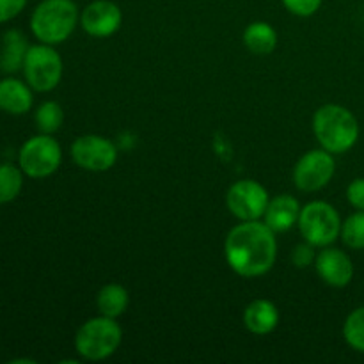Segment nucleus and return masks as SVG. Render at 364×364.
Returning a JSON list of instances; mask_svg holds the SVG:
<instances>
[{
    "instance_id": "obj_1",
    "label": "nucleus",
    "mask_w": 364,
    "mask_h": 364,
    "mask_svg": "<svg viewBox=\"0 0 364 364\" xmlns=\"http://www.w3.org/2000/svg\"><path fill=\"white\" fill-rule=\"evenodd\" d=\"M274 231L265 223L247 220L228 233L224 256L228 265L242 277H259L269 272L277 258Z\"/></svg>"
},
{
    "instance_id": "obj_2",
    "label": "nucleus",
    "mask_w": 364,
    "mask_h": 364,
    "mask_svg": "<svg viewBox=\"0 0 364 364\" xmlns=\"http://www.w3.org/2000/svg\"><path fill=\"white\" fill-rule=\"evenodd\" d=\"M313 132L326 151L341 155L350 151L358 142L359 123L347 107L327 103L313 116Z\"/></svg>"
},
{
    "instance_id": "obj_3",
    "label": "nucleus",
    "mask_w": 364,
    "mask_h": 364,
    "mask_svg": "<svg viewBox=\"0 0 364 364\" xmlns=\"http://www.w3.org/2000/svg\"><path fill=\"white\" fill-rule=\"evenodd\" d=\"M78 20L73 0H41L31 16V31L39 43L59 45L73 34Z\"/></svg>"
},
{
    "instance_id": "obj_4",
    "label": "nucleus",
    "mask_w": 364,
    "mask_h": 364,
    "mask_svg": "<svg viewBox=\"0 0 364 364\" xmlns=\"http://www.w3.org/2000/svg\"><path fill=\"white\" fill-rule=\"evenodd\" d=\"M123 331L116 318L96 316L87 320L75 336V348L87 361H103L119 348Z\"/></svg>"
},
{
    "instance_id": "obj_5",
    "label": "nucleus",
    "mask_w": 364,
    "mask_h": 364,
    "mask_svg": "<svg viewBox=\"0 0 364 364\" xmlns=\"http://www.w3.org/2000/svg\"><path fill=\"white\" fill-rule=\"evenodd\" d=\"M299 230L313 247H327L341 235V219L338 210L326 201H311L301 208Z\"/></svg>"
},
{
    "instance_id": "obj_6",
    "label": "nucleus",
    "mask_w": 364,
    "mask_h": 364,
    "mask_svg": "<svg viewBox=\"0 0 364 364\" xmlns=\"http://www.w3.org/2000/svg\"><path fill=\"white\" fill-rule=\"evenodd\" d=\"M63 151L60 144L48 134H39L23 142L18 153V166L32 180L48 178L59 169Z\"/></svg>"
},
{
    "instance_id": "obj_7",
    "label": "nucleus",
    "mask_w": 364,
    "mask_h": 364,
    "mask_svg": "<svg viewBox=\"0 0 364 364\" xmlns=\"http://www.w3.org/2000/svg\"><path fill=\"white\" fill-rule=\"evenodd\" d=\"M23 75L27 84L38 92H48L63 78V59L52 45L28 46L23 59Z\"/></svg>"
},
{
    "instance_id": "obj_8",
    "label": "nucleus",
    "mask_w": 364,
    "mask_h": 364,
    "mask_svg": "<svg viewBox=\"0 0 364 364\" xmlns=\"http://www.w3.org/2000/svg\"><path fill=\"white\" fill-rule=\"evenodd\" d=\"M336 162L333 153L326 149H311L299 159L294 167V183L302 192L322 191L333 180Z\"/></svg>"
},
{
    "instance_id": "obj_9",
    "label": "nucleus",
    "mask_w": 364,
    "mask_h": 364,
    "mask_svg": "<svg viewBox=\"0 0 364 364\" xmlns=\"http://www.w3.org/2000/svg\"><path fill=\"white\" fill-rule=\"evenodd\" d=\"M269 201V192L255 180L237 181L226 194L228 208L242 223L262 219Z\"/></svg>"
},
{
    "instance_id": "obj_10",
    "label": "nucleus",
    "mask_w": 364,
    "mask_h": 364,
    "mask_svg": "<svg viewBox=\"0 0 364 364\" xmlns=\"http://www.w3.org/2000/svg\"><path fill=\"white\" fill-rule=\"evenodd\" d=\"M71 159L80 169L103 173L112 169L117 160V149L112 141L102 135H82L71 144Z\"/></svg>"
},
{
    "instance_id": "obj_11",
    "label": "nucleus",
    "mask_w": 364,
    "mask_h": 364,
    "mask_svg": "<svg viewBox=\"0 0 364 364\" xmlns=\"http://www.w3.org/2000/svg\"><path fill=\"white\" fill-rule=\"evenodd\" d=\"M123 21L119 6L112 0H95L80 14V25L92 38H109L116 34Z\"/></svg>"
},
{
    "instance_id": "obj_12",
    "label": "nucleus",
    "mask_w": 364,
    "mask_h": 364,
    "mask_svg": "<svg viewBox=\"0 0 364 364\" xmlns=\"http://www.w3.org/2000/svg\"><path fill=\"white\" fill-rule=\"evenodd\" d=\"M315 269L320 279L334 288L347 287L354 277V263H352L350 256L345 251L329 247V245L322 247V251L316 255Z\"/></svg>"
},
{
    "instance_id": "obj_13",
    "label": "nucleus",
    "mask_w": 364,
    "mask_h": 364,
    "mask_svg": "<svg viewBox=\"0 0 364 364\" xmlns=\"http://www.w3.org/2000/svg\"><path fill=\"white\" fill-rule=\"evenodd\" d=\"M299 215H301V205L297 198L290 194H281L270 199L263 219L274 233H284L299 223Z\"/></svg>"
},
{
    "instance_id": "obj_14",
    "label": "nucleus",
    "mask_w": 364,
    "mask_h": 364,
    "mask_svg": "<svg viewBox=\"0 0 364 364\" xmlns=\"http://www.w3.org/2000/svg\"><path fill=\"white\" fill-rule=\"evenodd\" d=\"M34 96L32 87L18 78H4L0 80V110L13 116H21L32 109Z\"/></svg>"
},
{
    "instance_id": "obj_15",
    "label": "nucleus",
    "mask_w": 364,
    "mask_h": 364,
    "mask_svg": "<svg viewBox=\"0 0 364 364\" xmlns=\"http://www.w3.org/2000/svg\"><path fill=\"white\" fill-rule=\"evenodd\" d=\"M244 323L249 333L256 336L270 334L279 323V309L267 299H256L245 308Z\"/></svg>"
},
{
    "instance_id": "obj_16",
    "label": "nucleus",
    "mask_w": 364,
    "mask_h": 364,
    "mask_svg": "<svg viewBox=\"0 0 364 364\" xmlns=\"http://www.w3.org/2000/svg\"><path fill=\"white\" fill-rule=\"evenodd\" d=\"M244 45L255 55H269L277 46V34L267 21H252L244 32Z\"/></svg>"
},
{
    "instance_id": "obj_17",
    "label": "nucleus",
    "mask_w": 364,
    "mask_h": 364,
    "mask_svg": "<svg viewBox=\"0 0 364 364\" xmlns=\"http://www.w3.org/2000/svg\"><path fill=\"white\" fill-rule=\"evenodd\" d=\"M28 46L23 34L18 31H9L4 34V48L0 53V70L6 73H14L23 68L25 53Z\"/></svg>"
},
{
    "instance_id": "obj_18",
    "label": "nucleus",
    "mask_w": 364,
    "mask_h": 364,
    "mask_svg": "<svg viewBox=\"0 0 364 364\" xmlns=\"http://www.w3.org/2000/svg\"><path fill=\"white\" fill-rule=\"evenodd\" d=\"M128 291L127 288L121 284L109 283L98 291L96 295V306H98L100 313L109 318H117L123 315L128 308Z\"/></svg>"
},
{
    "instance_id": "obj_19",
    "label": "nucleus",
    "mask_w": 364,
    "mask_h": 364,
    "mask_svg": "<svg viewBox=\"0 0 364 364\" xmlns=\"http://www.w3.org/2000/svg\"><path fill=\"white\" fill-rule=\"evenodd\" d=\"M23 171L13 164H0V205L14 201L23 188Z\"/></svg>"
},
{
    "instance_id": "obj_20",
    "label": "nucleus",
    "mask_w": 364,
    "mask_h": 364,
    "mask_svg": "<svg viewBox=\"0 0 364 364\" xmlns=\"http://www.w3.org/2000/svg\"><path fill=\"white\" fill-rule=\"evenodd\" d=\"M36 127L41 134H55L64 123L63 107L57 102H45L36 110Z\"/></svg>"
},
{
    "instance_id": "obj_21",
    "label": "nucleus",
    "mask_w": 364,
    "mask_h": 364,
    "mask_svg": "<svg viewBox=\"0 0 364 364\" xmlns=\"http://www.w3.org/2000/svg\"><path fill=\"white\" fill-rule=\"evenodd\" d=\"M343 338L348 347L364 354V306L347 316L343 323Z\"/></svg>"
},
{
    "instance_id": "obj_22",
    "label": "nucleus",
    "mask_w": 364,
    "mask_h": 364,
    "mask_svg": "<svg viewBox=\"0 0 364 364\" xmlns=\"http://www.w3.org/2000/svg\"><path fill=\"white\" fill-rule=\"evenodd\" d=\"M341 240L347 247L354 251L364 249V210H358L352 213L343 224H341Z\"/></svg>"
},
{
    "instance_id": "obj_23",
    "label": "nucleus",
    "mask_w": 364,
    "mask_h": 364,
    "mask_svg": "<svg viewBox=\"0 0 364 364\" xmlns=\"http://www.w3.org/2000/svg\"><path fill=\"white\" fill-rule=\"evenodd\" d=\"M284 7L295 16H311L322 6V0H283Z\"/></svg>"
},
{
    "instance_id": "obj_24",
    "label": "nucleus",
    "mask_w": 364,
    "mask_h": 364,
    "mask_svg": "<svg viewBox=\"0 0 364 364\" xmlns=\"http://www.w3.org/2000/svg\"><path fill=\"white\" fill-rule=\"evenodd\" d=\"M315 251H313L311 244H301L295 245L294 251H291V263H294L297 269H308L313 262H315Z\"/></svg>"
},
{
    "instance_id": "obj_25",
    "label": "nucleus",
    "mask_w": 364,
    "mask_h": 364,
    "mask_svg": "<svg viewBox=\"0 0 364 364\" xmlns=\"http://www.w3.org/2000/svg\"><path fill=\"white\" fill-rule=\"evenodd\" d=\"M28 0H0V23L16 18L25 9Z\"/></svg>"
},
{
    "instance_id": "obj_26",
    "label": "nucleus",
    "mask_w": 364,
    "mask_h": 364,
    "mask_svg": "<svg viewBox=\"0 0 364 364\" xmlns=\"http://www.w3.org/2000/svg\"><path fill=\"white\" fill-rule=\"evenodd\" d=\"M347 199L355 210H364V178H355L347 187Z\"/></svg>"
},
{
    "instance_id": "obj_27",
    "label": "nucleus",
    "mask_w": 364,
    "mask_h": 364,
    "mask_svg": "<svg viewBox=\"0 0 364 364\" xmlns=\"http://www.w3.org/2000/svg\"><path fill=\"white\" fill-rule=\"evenodd\" d=\"M20 363H27V364H36V361H32V359H13L11 364H20Z\"/></svg>"
}]
</instances>
